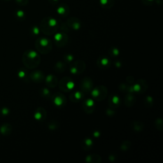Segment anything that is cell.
<instances>
[{
    "label": "cell",
    "instance_id": "obj_1",
    "mask_svg": "<svg viewBox=\"0 0 163 163\" xmlns=\"http://www.w3.org/2000/svg\"><path fill=\"white\" fill-rule=\"evenodd\" d=\"M41 58L35 51H26L22 56V62L26 67L29 69H34L37 68L40 63Z\"/></svg>",
    "mask_w": 163,
    "mask_h": 163
},
{
    "label": "cell",
    "instance_id": "obj_2",
    "mask_svg": "<svg viewBox=\"0 0 163 163\" xmlns=\"http://www.w3.org/2000/svg\"><path fill=\"white\" fill-rule=\"evenodd\" d=\"M36 49L42 54H47L50 52L52 48V41L47 38L41 37L37 39L35 43Z\"/></svg>",
    "mask_w": 163,
    "mask_h": 163
},
{
    "label": "cell",
    "instance_id": "obj_3",
    "mask_svg": "<svg viewBox=\"0 0 163 163\" xmlns=\"http://www.w3.org/2000/svg\"><path fill=\"white\" fill-rule=\"evenodd\" d=\"M41 31L45 35H53L57 29V22L54 19H45L41 23Z\"/></svg>",
    "mask_w": 163,
    "mask_h": 163
},
{
    "label": "cell",
    "instance_id": "obj_4",
    "mask_svg": "<svg viewBox=\"0 0 163 163\" xmlns=\"http://www.w3.org/2000/svg\"><path fill=\"white\" fill-rule=\"evenodd\" d=\"M92 95L95 99L98 102L103 100L105 98L107 94V89L104 86H99L95 89H94L92 92Z\"/></svg>",
    "mask_w": 163,
    "mask_h": 163
},
{
    "label": "cell",
    "instance_id": "obj_5",
    "mask_svg": "<svg viewBox=\"0 0 163 163\" xmlns=\"http://www.w3.org/2000/svg\"><path fill=\"white\" fill-rule=\"evenodd\" d=\"M74 86L75 84L73 80L70 77H64L59 83L60 89L64 92H69L73 89Z\"/></svg>",
    "mask_w": 163,
    "mask_h": 163
},
{
    "label": "cell",
    "instance_id": "obj_6",
    "mask_svg": "<svg viewBox=\"0 0 163 163\" xmlns=\"http://www.w3.org/2000/svg\"><path fill=\"white\" fill-rule=\"evenodd\" d=\"M85 69V63L82 61H77L74 62L71 66V73L73 74H79L82 73Z\"/></svg>",
    "mask_w": 163,
    "mask_h": 163
},
{
    "label": "cell",
    "instance_id": "obj_7",
    "mask_svg": "<svg viewBox=\"0 0 163 163\" xmlns=\"http://www.w3.org/2000/svg\"><path fill=\"white\" fill-rule=\"evenodd\" d=\"M93 86V81L89 77L84 78L81 82V89L84 92H89V91L92 90Z\"/></svg>",
    "mask_w": 163,
    "mask_h": 163
},
{
    "label": "cell",
    "instance_id": "obj_8",
    "mask_svg": "<svg viewBox=\"0 0 163 163\" xmlns=\"http://www.w3.org/2000/svg\"><path fill=\"white\" fill-rule=\"evenodd\" d=\"M55 44L58 47H64L68 41L67 35L63 33H58L55 36Z\"/></svg>",
    "mask_w": 163,
    "mask_h": 163
},
{
    "label": "cell",
    "instance_id": "obj_9",
    "mask_svg": "<svg viewBox=\"0 0 163 163\" xmlns=\"http://www.w3.org/2000/svg\"><path fill=\"white\" fill-rule=\"evenodd\" d=\"M53 100L55 105L59 107L64 105L66 102L65 96L61 93L55 94L53 96Z\"/></svg>",
    "mask_w": 163,
    "mask_h": 163
},
{
    "label": "cell",
    "instance_id": "obj_10",
    "mask_svg": "<svg viewBox=\"0 0 163 163\" xmlns=\"http://www.w3.org/2000/svg\"><path fill=\"white\" fill-rule=\"evenodd\" d=\"M83 108L86 113H93L94 110V103L93 100L88 99L83 103Z\"/></svg>",
    "mask_w": 163,
    "mask_h": 163
},
{
    "label": "cell",
    "instance_id": "obj_11",
    "mask_svg": "<svg viewBox=\"0 0 163 163\" xmlns=\"http://www.w3.org/2000/svg\"><path fill=\"white\" fill-rule=\"evenodd\" d=\"M31 79L35 82H41L44 79V75L40 71H37L32 72L30 75Z\"/></svg>",
    "mask_w": 163,
    "mask_h": 163
},
{
    "label": "cell",
    "instance_id": "obj_12",
    "mask_svg": "<svg viewBox=\"0 0 163 163\" xmlns=\"http://www.w3.org/2000/svg\"><path fill=\"white\" fill-rule=\"evenodd\" d=\"M45 83L47 85L48 87H55L57 86V78L55 76L52 75H48L46 77V79H45Z\"/></svg>",
    "mask_w": 163,
    "mask_h": 163
},
{
    "label": "cell",
    "instance_id": "obj_13",
    "mask_svg": "<svg viewBox=\"0 0 163 163\" xmlns=\"http://www.w3.org/2000/svg\"><path fill=\"white\" fill-rule=\"evenodd\" d=\"M35 119L38 120H44L45 119V117H46V111L45 110L44 108H42V107H40L35 112Z\"/></svg>",
    "mask_w": 163,
    "mask_h": 163
},
{
    "label": "cell",
    "instance_id": "obj_14",
    "mask_svg": "<svg viewBox=\"0 0 163 163\" xmlns=\"http://www.w3.org/2000/svg\"><path fill=\"white\" fill-rule=\"evenodd\" d=\"M110 61L107 57H101L97 61V65L99 68H106L110 66Z\"/></svg>",
    "mask_w": 163,
    "mask_h": 163
},
{
    "label": "cell",
    "instance_id": "obj_15",
    "mask_svg": "<svg viewBox=\"0 0 163 163\" xmlns=\"http://www.w3.org/2000/svg\"><path fill=\"white\" fill-rule=\"evenodd\" d=\"M83 97L84 94L80 92V91H77V92L71 94L70 96V99L71 101H73V102H79L80 99L83 98Z\"/></svg>",
    "mask_w": 163,
    "mask_h": 163
},
{
    "label": "cell",
    "instance_id": "obj_16",
    "mask_svg": "<svg viewBox=\"0 0 163 163\" xmlns=\"http://www.w3.org/2000/svg\"><path fill=\"white\" fill-rule=\"evenodd\" d=\"M94 159H96L97 162H100L101 161H102V159H101V157H99V156L96 154L90 155L89 156H87V157H86V161L89 162H95Z\"/></svg>",
    "mask_w": 163,
    "mask_h": 163
},
{
    "label": "cell",
    "instance_id": "obj_17",
    "mask_svg": "<svg viewBox=\"0 0 163 163\" xmlns=\"http://www.w3.org/2000/svg\"><path fill=\"white\" fill-rule=\"evenodd\" d=\"M112 103V105H110V106L115 107L118 106L119 104L120 103V100L118 96H112L110 97V100H109V104Z\"/></svg>",
    "mask_w": 163,
    "mask_h": 163
},
{
    "label": "cell",
    "instance_id": "obj_18",
    "mask_svg": "<svg viewBox=\"0 0 163 163\" xmlns=\"http://www.w3.org/2000/svg\"><path fill=\"white\" fill-rule=\"evenodd\" d=\"M135 102V96L133 95H128L126 97L125 99V103L127 106H131L133 105V104Z\"/></svg>",
    "mask_w": 163,
    "mask_h": 163
},
{
    "label": "cell",
    "instance_id": "obj_19",
    "mask_svg": "<svg viewBox=\"0 0 163 163\" xmlns=\"http://www.w3.org/2000/svg\"><path fill=\"white\" fill-rule=\"evenodd\" d=\"M11 126L9 124H5L4 126H3L1 128V131L2 134L4 135H8L11 132Z\"/></svg>",
    "mask_w": 163,
    "mask_h": 163
},
{
    "label": "cell",
    "instance_id": "obj_20",
    "mask_svg": "<svg viewBox=\"0 0 163 163\" xmlns=\"http://www.w3.org/2000/svg\"><path fill=\"white\" fill-rule=\"evenodd\" d=\"M66 66L63 62H58V63L55 64V69H56L59 72H63V71L66 70Z\"/></svg>",
    "mask_w": 163,
    "mask_h": 163
},
{
    "label": "cell",
    "instance_id": "obj_21",
    "mask_svg": "<svg viewBox=\"0 0 163 163\" xmlns=\"http://www.w3.org/2000/svg\"><path fill=\"white\" fill-rule=\"evenodd\" d=\"M93 145V141L90 138H86L83 142V147L84 149L88 150L90 149Z\"/></svg>",
    "mask_w": 163,
    "mask_h": 163
},
{
    "label": "cell",
    "instance_id": "obj_22",
    "mask_svg": "<svg viewBox=\"0 0 163 163\" xmlns=\"http://www.w3.org/2000/svg\"><path fill=\"white\" fill-rule=\"evenodd\" d=\"M133 124H134V126H133V128L136 130V131H141V130L143 129L142 124H141L140 122H134Z\"/></svg>",
    "mask_w": 163,
    "mask_h": 163
},
{
    "label": "cell",
    "instance_id": "obj_23",
    "mask_svg": "<svg viewBox=\"0 0 163 163\" xmlns=\"http://www.w3.org/2000/svg\"><path fill=\"white\" fill-rule=\"evenodd\" d=\"M110 52L111 55H113V56L115 57V56H117V55H118L119 51L118 49H117V48H112V50L110 51Z\"/></svg>",
    "mask_w": 163,
    "mask_h": 163
},
{
    "label": "cell",
    "instance_id": "obj_24",
    "mask_svg": "<svg viewBox=\"0 0 163 163\" xmlns=\"http://www.w3.org/2000/svg\"><path fill=\"white\" fill-rule=\"evenodd\" d=\"M42 93L44 94V96H46V97H48L50 95V93H49V91H48V89H44L43 90H42Z\"/></svg>",
    "mask_w": 163,
    "mask_h": 163
},
{
    "label": "cell",
    "instance_id": "obj_25",
    "mask_svg": "<svg viewBox=\"0 0 163 163\" xmlns=\"http://www.w3.org/2000/svg\"><path fill=\"white\" fill-rule=\"evenodd\" d=\"M65 60H66L67 62H70L73 60V56L71 55H66V57H65Z\"/></svg>",
    "mask_w": 163,
    "mask_h": 163
},
{
    "label": "cell",
    "instance_id": "obj_26",
    "mask_svg": "<svg viewBox=\"0 0 163 163\" xmlns=\"http://www.w3.org/2000/svg\"><path fill=\"white\" fill-rule=\"evenodd\" d=\"M3 1H6V0H3Z\"/></svg>",
    "mask_w": 163,
    "mask_h": 163
}]
</instances>
